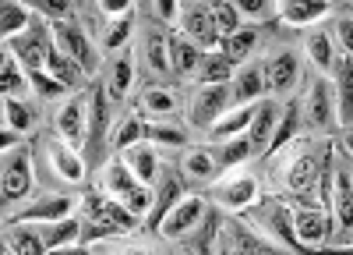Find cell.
<instances>
[{"instance_id": "1", "label": "cell", "mask_w": 353, "mask_h": 255, "mask_svg": "<svg viewBox=\"0 0 353 255\" xmlns=\"http://www.w3.org/2000/svg\"><path fill=\"white\" fill-rule=\"evenodd\" d=\"M81 213H85V220H88V238H106V234H128V231H134V223H138V216L128 209V206H121L117 198H106V195H99V191H88L85 198H81Z\"/></svg>"}, {"instance_id": "2", "label": "cell", "mask_w": 353, "mask_h": 255, "mask_svg": "<svg viewBox=\"0 0 353 255\" xmlns=\"http://www.w3.org/2000/svg\"><path fill=\"white\" fill-rule=\"evenodd\" d=\"M103 188L110 191V198H117L121 206H128L134 216H149L152 191H149V185H141L131 170L124 167V160H110L103 167Z\"/></svg>"}, {"instance_id": "3", "label": "cell", "mask_w": 353, "mask_h": 255, "mask_svg": "<svg viewBox=\"0 0 353 255\" xmlns=\"http://www.w3.org/2000/svg\"><path fill=\"white\" fill-rule=\"evenodd\" d=\"M50 32H53V46L61 50L64 57H71V61L85 71V78H88V75H96V68H99V53L92 50V43H88V36H85V28H81V25H74L71 18H64V21H53V25H50Z\"/></svg>"}, {"instance_id": "4", "label": "cell", "mask_w": 353, "mask_h": 255, "mask_svg": "<svg viewBox=\"0 0 353 255\" xmlns=\"http://www.w3.org/2000/svg\"><path fill=\"white\" fill-rule=\"evenodd\" d=\"M293 231H297V238L307 248V255H314V248L329 245V234L336 231V223H332V213L329 209L301 206V209H293Z\"/></svg>"}, {"instance_id": "5", "label": "cell", "mask_w": 353, "mask_h": 255, "mask_svg": "<svg viewBox=\"0 0 353 255\" xmlns=\"http://www.w3.org/2000/svg\"><path fill=\"white\" fill-rule=\"evenodd\" d=\"M233 89L230 85H198V93L191 100V124L194 128H216L226 113Z\"/></svg>"}, {"instance_id": "6", "label": "cell", "mask_w": 353, "mask_h": 255, "mask_svg": "<svg viewBox=\"0 0 353 255\" xmlns=\"http://www.w3.org/2000/svg\"><path fill=\"white\" fill-rule=\"evenodd\" d=\"M50 46H53V32H50V25H32L25 36L8 39V50L18 57V64H25L28 71H43L46 57H50Z\"/></svg>"}, {"instance_id": "7", "label": "cell", "mask_w": 353, "mask_h": 255, "mask_svg": "<svg viewBox=\"0 0 353 255\" xmlns=\"http://www.w3.org/2000/svg\"><path fill=\"white\" fill-rule=\"evenodd\" d=\"M301 113H304V121L311 128H318V131H332L339 124V117H336V89H332L325 78H318L311 85V93H307Z\"/></svg>"}, {"instance_id": "8", "label": "cell", "mask_w": 353, "mask_h": 255, "mask_svg": "<svg viewBox=\"0 0 353 255\" xmlns=\"http://www.w3.org/2000/svg\"><path fill=\"white\" fill-rule=\"evenodd\" d=\"M53 124H57V135H61L71 149H81L88 131H92V128H88V106H85V100L71 96L68 103H61L57 113H53Z\"/></svg>"}, {"instance_id": "9", "label": "cell", "mask_w": 353, "mask_h": 255, "mask_svg": "<svg viewBox=\"0 0 353 255\" xmlns=\"http://www.w3.org/2000/svg\"><path fill=\"white\" fill-rule=\"evenodd\" d=\"M32 188V160H28V149H14V153H4V170H0V191H4L8 202L28 195Z\"/></svg>"}, {"instance_id": "10", "label": "cell", "mask_w": 353, "mask_h": 255, "mask_svg": "<svg viewBox=\"0 0 353 255\" xmlns=\"http://www.w3.org/2000/svg\"><path fill=\"white\" fill-rule=\"evenodd\" d=\"M36 142H39V149H46V160L57 170V178H64L71 185H81L85 181V163H81L78 149H71L64 138H50V135H39Z\"/></svg>"}, {"instance_id": "11", "label": "cell", "mask_w": 353, "mask_h": 255, "mask_svg": "<svg viewBox=\"0 0 353 255\" xmlns=\"http://www.w3.org/2000/svg\"><path fill=\"white\" fill-rule=\"evenodd\" d=\"M219 255H279V252L269 248L261 238H254L244 223L226 220L219 227Z\"/></svg>"}, {"instance_id": "12", "label": "cell", "mask_w": 353, "mask_h": 255, "mask_svg": "<svg viewBox=\"0 0 353 255\" xmlns=\"http://www.w3.org/2000/svg\"><path fill=\"white\" fill-rule=\"evenodd\" d=\"M201 220H205V202H201V195H184L181 202L170 209V216L163 220V234H166L170 241H181V238H188V234L194 231Z\"/></svg>"}, {"instance_id": "13", "label": "cell", "mask_w": 353, "mask_h": 255, "mask_svg": "<svg viewBox=\"0 0 353 255\" xmlns=\"http://www.w3.org/2000/svg\"><path fill=\"white\" fill-rule=\"evenodd\" d=\"M181 198H184L181 174H176V170H163V174H159V191L152 195V209H149V216H145V227H149V231L163 227V220L170 216V209L181 202Z\"/></svg>"}, {"instance_id": "14", "label": "cell", "mask_w": 353, "mask_h": 255, "mask_svg": "<svg viewBox=\"0 0 353 255\" xmlns=\"http://www.w3.org/2000/svg\"><path fill=\"white\" fill-rule=\"evenodd\" d=\"M74 209V198L68 195H43L36 198L32 206H25L21 213H14V220H8V227L14 223H57V220H68Z\"/></svg>"}, {"instance_id": "15", "label": "cell", "mask_w": 353, "mask_h": 255, "mask_svg": "<svg viewBox=\"0 0 353 255\" xmlns=\"http://www.w3.org/2000/svg\"><path fill=\"white\" fill-rule=\"evenodd\" d=\"M181 28L184 36L198 46H216L219 43V28L212 21V8L209 4H188L181 8Z\"/></svg>"}, {"instance_id": "16", "label": "cell", "mask_w": 353, "mask_h": 255, "mask_svg": "<svg viewBox=\"0 0 353 255\" xmlns=\"http://www.w3.org/2000/svg\"><path fill=\"white\" fill-rule=\"evenodd\" d=\"M261 223L269 227V234L283 238V241H286L290 248H297L301 255H307V248L301 245L297 231H293V209H290V206H283L279 198H269V202L261 206Z\"/></svg>"}, {"instance_id": "17", "label": "cell", "mask_w": 353, "mask_h": 255, "mask_svg": "<svg viewBox=\"0 0 353 255\" xmlns=\"http://www.w3.org/2000/svg\"><path fill=\"white\" fill-rule=\"evenodd\" d=\"M332 223L343 238L353 234V178L350 170L336 167V188H332Z\"/></svg>"}, {"instance_id": "18", "label": "cell", "mask_w": 353, "mask_h": 255, "mask_svg": "<svg viewBox=\"0 0 353 255\" xmlns=\"http://www.w3.org/2000/svg\"><path fill=\"white\" fill-rule=\"evenodd\" d=\"M134 85V57H131V46L117 50L110 57V68H106V93L110 100H128Z\"/></svg>"}, {"instance_id": "19", "label": "cell", "mask_w": 353, "mask_h": 255, "mask_svg": "<svg viewBox=\"0 0 353 255\" xmlns=\"http://www.w3.org/2000/svg\"><path fill=\"white\" fill-rule=\"evenodd\" d=\"M297 78H301V61H297V53H290V50L276 53L272 61L265 64V89H272V93L293 89Z\"/></svg>"}, {"instance_id": "20", "label": "cell", "mask_w": 353, "mask_h": 255, "mask_svg": "<svg viewBox=\"0 0 353 255\" xmlns=\"http://www.w3.org/2000/svg\"><path fill=\"white\" fill-rule=\"evenodd\" d=\"M212 198H216L219 206H226V209H244V206H251L254 198H258V181L251 174L230 178V181H223V185L212 188Z\"/></svg>"}, {"instance_id": "21", "label": "cell", "mask_w": 353, "mask_h": 255, "mask_svg": "<svg viewBox=\"0 0 353 255\" xmlns=\"http://www.w3.org/2000/svg\"><path fill=\"white\" fill-rule=\"evenodd\" d=\"M121 160H124V167L131 170L141 185H152V181L163 174V170H159V156H156V149L149 146V142H138V146L124 149Z\"/></svg>"}, {"instance_id": "22", "label": "cell", "mask_w": 353, "mask_h": 255, "mask_svg": "<svg viewBox=\"0 0 353 255\" xmlns=\"http://www.w3.org/2000/svg\"><path fill=\"white\" fill-rule=\"evenodd\" d=\"M336 117L343 128H353V61H336Z\"/></svg>"}, {"instance_id": "23", "label": "cell", "mask_w": 353, "mask_h": 255, "mask_svg": "<svg viewBox=\"0 0 353 255\" xmlns=\"http://www.w3.org/2000/svg\"><path fill=\"white\" fill-rule=\"evenodd\" d=\"M201 50H198V43H191L188 36H170V71L173 75H181V78H188V75H194L198 68H201Z\"/></svg>"}, {"instance_id": "24", "label": "cell", "mask_w": 353, "mask_h": 255, "mask_svg": "<svg viewBox=\"0 0 353 255\" xmlns=\"http://www.w3.org/2000/svg\"><path fill=\"white\" fill-rule=\"evenodd\" d=\"M276 124H279V106H276L272 100H261V103H258V113H254V124H251V131H248L251 146L269 153V142H272V135H276Z\"/></svg>"}, {"instance_id": "25", "label": "cell", "mask_w": 353, "mask_h": 255, "mask_svg": "<svg viewBox=\"0 0 353 255\" xmlns=\"http://www.w3.org/2000/svg\"><path fill=\"white\" fill-rule=\"evenodd\" d=\"M230 89H233V96H230V100L237 103V106H251V103H258V96L265 93V71H261L258 64L244 68L237 78H233Z\"/></svg>"}, {"instance_id": "26", "label": "cell", "mask_w": 353, "mask_h": 255, "mask_svg": "<svg viewBox=\"0 0 353 255\" xmlns=\"http://www.w3.org/2000/svg\"><path fill=\"white\" fill-rule=\"evenodd\" d=\"M181 174L188 181H198L201 185V181H212L219 174V163H216V156L209 149H188L181 156Z\"/></svg>"}, {"instance_id": "27", "label": "cell", "mask_w": 353, "mask_h": 255, "mask_svg": "<svg viewBox=\"0 0 353 255\" xmlns=\"http://www.w3.org/2000/svg\"><path fill=\"white\" fill-rule=\"evenodd\" d=\"M261 103V100H258ZM258 103H251V106H237L233 113H223V121L212 128V138H219V142H226V138H237V135H248L251 131V124H254V113H258Z\"/></svg>"}, {"instance_id": "28", "label": "cell", "mask_w": 353, "mask_h": 255, "mask_svg": "<svg viewBox=\"0 0 353 255\" xmlns=\"http://www.w3.org/2000/svg\"><path fill=\"white\" fill-rule=\"evenodd\" d=\"M314 181H318V163H314L311 156H297V160L286 167V188L297 191L304 202H307V195H311Z\"/></svg>"}, {"instance_id": "29", "label": "cell", "mask_w": 353, "mask_h": 255, "mask_svg": "<svg viewBox=\"0 0 353 255\" xmlns=\"http://www.w3.org/2000/svg\"><path fill=\"white\" fill-rule=\"evenodd\" d=\"M81 231H85V223H81V220H74V216L57 220V223H43V245H46L50 252L68 248V245H74V241L81 238Z\"/></svg>"}, {"instance_id": "30", "label": "cell", "mask_w": 353, "mask_h": 255, "mask_svg": "<svg viewBox=\"0 0 353 255\" xmlns=\"http://www.w3.org/2000/svg\"><path fill=\"white\" fill-rule=\"evenodd\" d=\"M46 68H50V75L57 78V82H61L64 85V89L71 93V89H78V85L85 82V71L71 61V57H64L61 50H57V46H50V57H46Z\"/></svg>"}, {"instance_id": "31", "label": "cell", "mask_w": 353, "mask_h": 255, "mask_svg": "<svg viewBox=\"0 0 353 255\" xmlns=\"http://www.w3.org/2000/svg\"><path fill=\"white\" fill-rule=\"evenodd\" d=\"M145 61H149V68L156 75H166L170 71V36L163 32L159 25L145 32Z\"/></svg>"}, {"instance_id": "32", "label": "cell", "mask_w": 353, "mask_h": 255, "mask_svg": "<svg viewBox=\"0 0 353 255\" xmlns=\"http://www.w3.org/2000/svg\"><path fill=\"white\" fill-rule=\"evenodd\" d=\"M329 15V4H301V0H290V4H279V18L293 28H304L318 18Z\"/></svg>"}, {"instance_id": "33", "label": "cell", "mask_w": 353, "mask_h": 255, "mask_svg": "<svg viewBox=\"0 0 353 255\" xmlns=\"http://www.w3.org/2000/svg\"><path fill=\"white\" fill-rule=\"evenodd\" d=\"M304 53L311 57V64L318 68V71H332L336 68V46H332V39L325 36V32H311L307 39H304Z\"/></svg>"}, {"instance_id": "34", "label": "cell", "mask_w": 353, "mask_h": 255, "mask_svg": "<svg viewBox=\"0 0 353 255\" xmlns=\"http://www.w3.org/2000/svg\"><path fill=\"white\" fill-rule=\"evenodd\" d=\"M198 78H201V85H226V82L233 78V61H230L223 50H216V53H209V57L201 61Z\"/></svg>"}, {"instance_id": "35", "label": "cell", "mask_w": 353, "mask_h": 255, "mask_svg": "<svg viewBox=\"0 0 353 255\" xmlns=\"http://www.w3.org/2000/svg\"><path fill=\"white\" fill-rule=\"evenodd\" d=\"M145 138V121H141V113H124L121 117V124L113 128V149H131V146H138V142Z\"/></svg>"}, {"instance_id": "36", "label": "cell", "mask_w": 353, "mask_h": 255, "mask_svg": "<svg viewBox=\"0 0 353 255\" xmlns=\"http://www.w3.org/2000/svg\"><path fill=\"white\" fill-rule=\"evenodd\" d=\"M301 103H286L283 106V113H279V124H276V135H272V142H269V153H276V149H283L286 142L297 135V128H301Z\"/></svg>"}, {"instance_id": "37", "label": "cell", "mask_w": 353, "mask_h": 255, "mask_svg": "<svg viewBox=\"0 0 353 255\" xmlns=\"http://www.w3.org/2000/svg\"><path fill=\"white\" fill-rule=\"evenodd\" d=\"M28 28H32V25H28V8L11 4V0H8V4L0 8V32H4V43H8V39L25 36Z\"/></svg>"}, {"instance_id": "38", "label": "cell", "mask_w": 353, "mask_h": 255, "mask_svg": "<svg viewBox=\"0 0 353 255\" xmlns=\"http://www.w3.org/2000/svg\"><path fill=\"white\" fill-rule=\"evenodd\" d=\"M254 46H258V28L254 25H241V32H233L230 39H223V53L230 57L233 64L244 61V57H251Z\"/></svg>"}, {"instance_id": "39", "label": "cell", "mask_w": 353, "mask_h": 255, "mask_svg": "<svg viewBox=\"0 0 353 255\" xmlns=\"http://www.w3.org/2000/svg\"><path fill=\"white\" fill-rule=\"evenodd\" d=\"M251 153H254L251 138H248V135H237V138H226V142H219L216 163H219V167H237V163H244Z\"/></svg>"}, {"instance_id": "40", "label": "cell", "mask_w": 353, "mask_h": 255, "mask_svg": "<svg viewBox=\"0 0 353 255\" xmlns=\"http://www.w3.org/2000/svg\"><path fill=\"white\" fill-rule=\"evenodd\" d=\"M8 248L14 255H43V234L36 231H28V227H11L8 231Z\"/></svg>"}, {"instance_id": "41", "label": "cell", "mask_w": 353, "mask_h": 255, "mask_svg": "<svg viewBox=\"0 0 353 255\" xmlns=\"http://www.w3.org/2000/svg\"><path fill=\"white\" fill-rule=\"evenodd\" d=\"M332 188H336V156L332 146H325V160L318 163V202L321 206H332Z\"/></svg>"}, {"instance_id": "42", "label": "cell", "mask_w": 353, "mask_h": 255, "mask_svg": "<svg viewBox=\"0 0 353 255\" xmlns=\"http://www.w3.org/2000/svg\"><path fill=\"white\" fill-rule=\"evenodd\" d=\"M0 78H4V96L18 100L25 93V75L18 68V57L11 50H4V61H0Z\"/></svg>"}, {"instance_id": "43", "label": "cell", "mask_w": 353, "mask_h": 255, "mask_svg": "<svg viewBox=\"0 0 353 255\" xmlns=\"http://www.w3.org/2000/svg\"><path fill=\"white\" fill-rule=\"evenodd\" d=\"M212 8V21H216V28H219V36H233V32H241V8L237 4H226V0H216V4H209Z\"/></svg>"}, {"instance_id": "44", "label": "cell", "mask_w": 353, "mask_h": 255, "mask_svg": "<svg viewBox=\"0 0 353 255\" xmlns=\"http://www.w3.org/2000/svg\"><path fill=\"white\" fill-rule=\"evenodd\" d=\"M4 124H8V128H14V131L21 135V131H28V128L36 124V117H32V110H28L21 100L4 96Z\"/></svg>"}, {"instance_id": "45", "label": "cell", "mask_w": 353, "mask_h": 255, "mask_svg": "<svg viewBox=\"0 0 353 255\" xmlns=\"http://www.w3.org/2000/svg\"><path fill=\"white\" fill-rule=\"evenodd\" d=\"M131 28H134V11L124 15V18H113L110 28H106V36H103V46L113 50V53L124 50V46H128V36H131Z\"/></svg>"}, {"instance_id": "46", "label": "cell", "mask_w": 353, "mask_h": 255, "mask_svg": "<svg viewBox=\"0 0 353 255\" xmlns=\"http://www.w3.org/2000/svg\"><path fill=\"white\" fill-rule=\"evenodd\" d=\"M141 103H145V110H149L152 117H170V113L176 110V96L166 93V89H149Z\"/></svg>"}, {"instance_id": "47", "label": "cell", "mask_w": 353, "mask_h": 255, "mask_svg": "<svg viewBox=\"0 0 353 255\" xmlns=\"http://www.w3.org/2000/svg\"><path fill=\"white\" fill-rule=\"evenodd\" d=\"M145 138L149 142H163V146H184V131L173 124H145Z\"/></svg>"}, {"instance_id": "48", "label": "cell", "mask_w": 353, "mask_h": 255, "mask_svg": "<svg viewBox=\"0 0 353 255\" xmlns=\"http://www.w3.org/2000/svg\"><path fill=\"white\" fill-rule=\"evenodd\" d=\"M106 82H99L96 85V93H92V113H88V128H92V135H99L103 131V124H106Z\"/></svg>"}, {"instance_id": "49", "label": "cell", "mask_w": 353, "mask_h": 255, "mask_svg": "<svg viewBox=\"0 0 353 255\" xmlns=\"http://www.w3.org/2000/svg\"><path fill=\"white\" fill-rule=\"evenodd\" d=\"M28 82L36 85V93L43 96V100H53V96H61V93H68L61 82H57L53 75H43V71H28Z\"/></svg>"}, {"instance_id": "50", "label": "cell", "mask_w": 353, "mask_h": 255, "mask_svg": "<svg viewBox=\"0 0 353 255\" xmlns=\"http://www.w3.org/2000/svg\"><path fill=\"white\" fill-rule=\"evenodd\" d=\"M336 39H339V46L346 50V57L353 61V18H343V21L336 25Z\"/></svg>"}, {"instance_id": "51", "label": "cell", "mask_w": 353, "mask_h": 255, "mask_svg": "<svg viewBox=\"0 0 353 255\" xmlns=\"http://www.w3.org/2000/svg\"><path fill=\"white\" fill-rule=\"evenodd\" d=\"M152 15L163 18V21H176V18H181V8H176L173 0H159V4L152 8Z\"/></svg>"}, {"instance_id": "52", "label": "cell", "mask_w": 353, "mask_h": 255, "mask_svg": "<svg viewBox=\"0 0 353 255\" xmlns=\"http://www.w3.org/2000/svg\"><path fill=\"white\" fill-rule=\"evenodd\" d=\"M314 255H353V245H321L314 248Z\"/></svg>"}, {"instance_id": "53", "label": "cell", "mask_w": 353, "mask_h": 255, "mask_svg": "<svg viewBox=\"0 0 353 255\" xmlns=\"http://www.w3.org/2000/svg\"><path fill=\"white\" fill-rule=\"evenodd\" d=\"M50 255H92V252L81 248V245H68V248H57V252H50Z\"/></svg>"}, {"instance_id": "54", "label": "cell", "mask_w": 353, "mask_h": 255, "mask_svg": "<svg viewBox=\"0 0 353 255\" xmlns=\"http://www.w3.org/2000/svg\"><path fill=\"white\" fill-rule=\"evenodd\" d=\"M343 149H346V156L353 160V128H346V135H343Z\"/></svg>"}, {"instance_id": "55", "label": "cell", "mask_w": 353, "mask_h": 255, "mask_svg": "<svg viewBox=\"0 0 353 255\" xmlns=\"http://www.w3.org/2000/svg\"><path fill=\"white\" fill-rule=\"evenodd\" d=\"M124 255H159V252H152V248H128Z\"/></svg>"}, {"instance_id": "56", "label": "cell", "mask_w": 353, "mask_h": 255, "mask_svg": "<svg viewBox=\"0 0 353 255\" xmlns=\"http://www.w3.org/2000/svg\"><path fill=\"white\" fill-rule=\"evenodd\" d=\"M4 255H14V252H11V248H4Z\"/></svg>"}]
</instances>
